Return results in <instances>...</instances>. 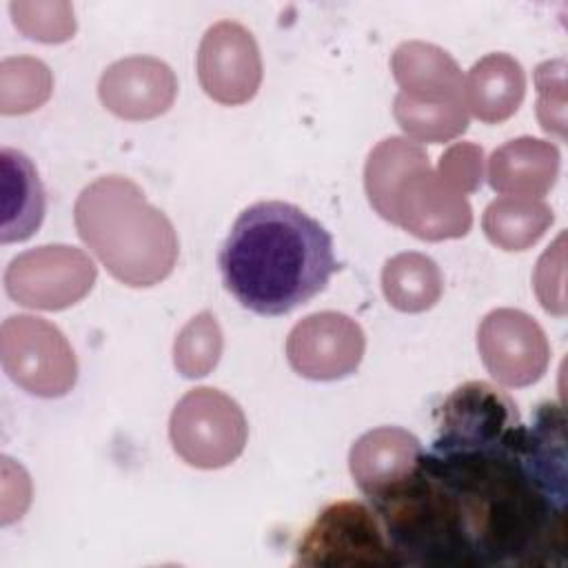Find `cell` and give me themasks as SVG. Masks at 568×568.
<instances>
[{
  "label": "cell",
  "instance_id": "1",
  "mask_svg": "<svg viewBox=\"0 0 568 568\" xmlns=\"http://www.w3.org/2000/svg\"><path fill=\"white\" fill-rule=\"evenodd\" d=\"M226 291L257 315H286L337 271L331 233L288 202H257L231 226L220 255Z\"/></svg>",
  "mask_w": 568,
  "mask_h": 568
},
{
  "label": "cell",
  "instance_id": "2",
  "mask_svg": "<svg viewBox=\"0 0 568 568\" xmlns=\"http://www.w3.org/2000/svg\"><path fill=\"white\" fill-rule=\"evenodd\" d=\"M75 229L106 271L129 286H153L175 266L173 224L122 175L100 178L80 193Z\"/></svg>",
  "mask_w": 568,
  "mask_h": 568
},
{
  "label": "cell",
  "instance_id": "3",
  "mask_svg": "<svg viewBox=\"0 0 568 568\" xmlns=\"http://www.w3.org/2000/svg\"><path fill=\"white\" fill-rule=\"evenodd\" d=\"M295 564L302 566H395L402 564L388 535L364 501H335L304 530Z\"/></svg>",
  "mask_w": 568,
  "mask_h": 568
},
{
  "label": "cell",
  "instance_id": "4",
  "mask_svg": "<svg viewBox=\"0 0 568 568\" xmlns=\"http://www.w3.org/2000/svg\"><path fill=\"white\" fill-rule=\"evenodd\" d=\"M0 362L13 384L38 397H62L78 379V362L67 337L36 315H11L2 322Z\"/></svg>",
  "mask_w": 568,
  "mask_h": 568
},
{
  "label": "cell",
  "instance_id": "5",
  "mask_svg": "<svg viewBox=\"0 0 568 568\" xmlns=\"http://www.w3.org/2000/svg\"><path fill=\"white\" fill-rule=\"evenodd\" d=\"M173 450L191 466L222 468L246 444V419L235 399L217 388H193L173 408L169 422Z\"/></svg>",
  "mask_w": 568,
  "mask_h": 568
},
{
  "label": "cell",
  "instance_id": "6",
  "mask_svg": "<svg viewBox=\"0 0 568 568\" xmlns=\"http://www.w3.org/2000/svg\"><path fill=\"white\" fill-rule=\"evenodd\" d=\"M95 275V264L84 251L67 244H47L9 262L4 288L22 306L62 311L91 291Z\"/></svg>",
  "mask_w": 568,
  "mask_h": 568
},
{
  "label": "cell",
  "instance_id": "7",
  "mask_svg": "<svg viewBox=\"0 0 568 568\" xmlns=\"http://www.w3.org/2000/svg\"><path fill=\"white\" fill-rule=\"evenodd\" d=\"M390 222L419 240L462 237L473 224V211L466 195L444 182L430 162L413 166L393 195Z\"/></svg>",
  "mask_w": 568,
  "mask_h": 568
},
{
  "label": "cell",
  "instance_id": "8",
  "mask_svg": "<svg viewBox=\"0 0 568 568\" xmlns=\"http://www.w3.org/2000/svg\"><path fill=\"white\" fill-rule=\"evenodd\" d=\"M364 333L342 313H313L297 322L286 339V357L295 373L331 382L351 375L364 355Z\"/></svg>",
  "mask_w": 568,
  "mask_h": 568
},
{
  "label": "cell",
  "instance_id": "9",
  "mask_svg": "<svg viewBox=\"0 0 568 568\" xmlns=\"http://www.w3.org/2000/svg\"><path fill=\"white\" fill-rule=\"evenodd\" d=\"M477 348L488 373L506 386H528L548 366V342L541 326L515 308H497L484 317Z\"/></svg>",
  "mask_w": 568,
  "mask_h": 568
},
{
  "label": "cell",
  "instance_id": "10",
  "mask_svg": "<svg viewBox=\"0 0 568 568\" xmlns=\"http://www.w3.org/2000/svg\"><path fill=\"white\" fill-rule=\"evenodd\" d=\"M197 78L204 93L220 104L248 102L262 80V60L253 36L231 20L213 24L200 42Z\"/></svg>",
  "mask_w": 568,
  "mask_h": 568
},
{
  "label": "cell",
  "instance_id": "11",
  "mask_svg": "<svg viewBox=\"0 0 568 568\" xmlns=\"http://www.w3.org/2000/svg\"><path fill=\"white\" fill-rule=\"evenodd\" d=\"M178 82L169 64L149 55H133L111 64L98 84L102 104L124 120H149L175 100Z\"/></svg>",
  "mask_w": 568,
  "mask_h": 568
},
{
  "label": "cell",
  "instance_id": "12",
  "mask_svg": "<svg viewBox=\"0 0 568 568\" xmlns=\"http://www.w3.org/2000/svg\"><path fill=\"white\" fill-rule=\"evenodd\" d=\"M422 455L419 439L397 426L364 433L351 448L348 466L357 488L373 497L404 479Z\"/></svg>",
  "mask_w": 568,
  "mask_h": 568
},
{
  "label": "cell",
  "instance_id": "13",
  "mask_svg": "<svg viewBox=\"0 0 568 568\" xmlns=\"http://www.w3.org/2000/svg\"><path fill=\"white\" fill-rule=\"evenodd\" d=\"M393 75L406 93L419 102H464V78L457 62L439 47L404 42L395 49Z\"/></svg>",
  "mask_w": 568,
  "mask_h": 568
},
{
  "label": "cell",
  "instance_id": "14",
  "mask_svg": "<svg viewBox=\"0 0 568 568\" xmlns=\"http://www.w3.org/2000/svg\"><path fill=\"white\" fill-rule=\"evenodd\" d=\"M559 153L544 140L519 138L499 146L488 164V182L504 195L541 197L555 182Z\"/></svg>",
  "mask_w": 568,
  "mask_h": 568
},
{
  "label": "cell",
  "instance_id": "15",
  "mask_svg": "<svg viewBox=\"0 0 568 568\" xmlns=\"http://www.w3.org/2000/svg\"><path fill=\"white\" fill-rule=\"evenodd\" d=\"M524 91L521 64L506 53H488L464 80V104L481 122H501L519 109Z\"/></svg>",
  "mask_w": 568,
  "mask_h": 568
},
{
  "label": "cell",
  "instance_id": "16",
  "mask_svg": "<svg viewBox=\"0 0 568 568\" xmlns=\"http://www.w3.org/2000/svg\"><path fill=\"white\" fill-rule=\"evenodd\" d=\"M2 164V244L22 242L36 233L44 217V189L33 162L4 146L0 151Z\"/></svg>",
  "mask_w": 568,
  "mask_h": 568
},
{
  "label": "cell",
  "instance_id": "17",
  "mask_svg": "<svg viewBox=\"0 0 568 568\" xmlns=\"http://www.w3.org/2000/svg\"><path fill=\"white\" fill-rule=\"evenodd\" d=\"M382 288L390 306L404 313H422L442 297V273L422 253H399L384 264Z\"/></svg>",
  "mask_w": 568,
  "mask_h": 568
},
{
  "label": "cell",
  "instance_id": "18",
  "mask_svg": "<svg viewBox=\"0 0 568 568\" xmlns=\"http://www.w3.org/2000/svg\"><path fill=\"white\" fill-rule=\"evenodd\" d=\"M550 222L552 211L535 197L501 195L484 211V231L504 251H526L544 235Z\"/></svg>",
  "mask_w": 568,
  "mask_h": 568
},
{
  "label": "cell",
  "instance_id": "19",
  "mask_svg": "<svg viewBox=\"0 0 568 568\" xmlns=\"http://www.w3.org/2000/svg\"><path fill=\"white\" fill-rule=\"evenodd\" d=\"M426 160V151L406 138H386L371 151L364 169V184L373 209L384 220L390 222L393 195L404 175Z\"/></svg>",
  "mask_w": 568,
  "mask_h": 568
},
{
  "label": "cell",
  "instance_id": "20",
  "mask_svg": "<svg viewBox=\"0 0 568 568\" xmlns=\"http://www.w3.org/2000/svg\"><path fill=\"white\" fill-rule=\"evenodd\" d=\"M393 111L397 124L417 142H448L468 129L464 102H419L397 93Z\"/></svg>",
  "mask_w": 568,
  "mask_h": 568
},
{
  "label": "cell",
  "instance_id": "21",
  "mask_svg": "<svg viewBox=\"0 0 568 568\" xmlns=\"http://www.w3.org/2000/svg\"><path fill=\"white\" fill-rule=\"evenodd\" d=\"M53 89L49 67L29 55L4 58L0 64V111L7 115L29 113L42 106Z\"/></svg>",
  "mask_w": 568,
  "mask_h": 568
},
{
  "label": "cell",
  "instance_id": "22",
  "mask_svg": "<svg viewBox=\"0 0 568 568\" xmlns=\"http://www.w3.org/2000/svg\"><path fill=\"white\" fill-rule=\"evenodd\" d=\"M222 353V331L211 313L195 315L175 337L173 362L184 377L209 375Z\"/></svg>",
  "mask_w": 568,
  "mask_h": 568
},
{
  "label": "cell",
  "instance_id": "23",
  "mask_svg": "<svg viewBox=\"0 0 568 568\" xmlns=\"http://www.w3.org/2000/svg\"><path fill=\"white\" fill-rule=\"evenodd\" d=\"M13 24L31 40L64 42L75 31L73 11L64 2H11Z\"/></svg>",
  "mask_w": 568,
  "mask_h": 568
},
{
  "label": "cell",
  "instance_id": "24",
  "mask_svg": "<svg viewBox=\"0 0 568 568\" xmlns=\"http://www.w3.org/2000/svg\"><path fill=\"white\" fill-rule=\"evenodd\" d=\"M437 175L464 195L477 191L484 178V151L477 144H453L439 160Z\"/></svg>",
  "mask_w": 568,
  "mask_h": 568
}]
</instances>
